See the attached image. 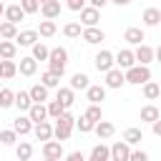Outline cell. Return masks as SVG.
Masks as SVG:
<instances>
[{
    "instance_id": "cell-33",
    "label": "cell",
    "mask_w": 161,
    "mask_h": 161,
    "mask_svg": "<svg viewBox=\"0 0 161 161\" xmlns=\"http://www.w3.org/2000/svg\"><path fill=\"white\" fill-rule=\"evenodd\" d=\"M60 78H63V75H58V73H53V70H45V73L40 75V83L50 91V88H58V86H60Z\"/></svg>"
},
{
    "instance_id": "cell-8",
    "label": "cell",
    "mask_w": 161,
    "mask_h": 161,
    "mask_svg": "<svg viewBox=\"0 0 161 161\" xmlns=\"http://www.w3.org/2000/svg\"><path fill=\"white\" fill-rule=\"evenodd\" d=\"M80 38L88 43V45H98L101 40H106V33L98 28V25H91V28H83V33H80Z\"/></svg>"
},
{
    "instance_id": "cell-49",
    "label": "cell",
    "mask_w": 161,
    "mask_h": 161,
    "mask_svg": "<svg viewBox=\"0 0 161 161\" xmlns=\"http://www.w3.org/2000/svg\"><path fill=\"white\" fill-rule=\"evenodd\" d=\"M88 3H91V8H98V10H103L108 5V0H88Z\"/></svg>"
},
{
    "instance_id": "cell-11",
    "label": "cell",
    "mask_w": 161,
    "mask_h": 161,
    "mask_svg": "<svg viewBox=\"0 0 161 161\" xmlns=\"http://www.w3.org/2000/svg\"><path fill=\"white\" fill-rule=\"evenodd\" d=\"M133 58H136V63H138V65H148V63L153 60V48H151V45H146V43H141V45H136Z\"/></svg>"
},
{
    "instance_id": "cell-5",
    "label": "cell",
    "mask_w": 161,
    "mask_h": 161,
    "mask_svg": "<svg viewBox=\"0 0 161 161\" xmlns=\"http://www.w3.org/2000/svg\"><path fill=\"white\" fill-rule=\"evenodd\" d=\"M103 75H106V83H103L106 88H113V91H116V88L126 86V75H123V70H121V68H116V65H113L108 73H103Z\"/></svg>"
},
{
    "instance_id": "cell-3",
    "label": "cell",
    "mask_w": 161,
    "mask_h": 161,
    "mask_svg": "<svg viewBox=\"0 0 161 161\" xmlns=\"http://www.w3.org/2000/svg\"><path fill=\"white\" fill-rule=\"evenodd\" d=\"M123 75H126V83H131V86H143L146 80H151V68L148 65H131V68H126L123 70Z\"/></svg>"
},
{
    "instance_id": "cell-29",
    "label": "cell",
    "mask_w": 161,
    "mask_h": 161,
    "mask_svg": "<svg viewBox=\"0 0 161 161\" xmlns=\"http://www.w3.org/2000/svg\"><path fill=\"white\" fill-rule=\"evenodd\" d=\"M28 93H30L33 103H45V101H48V88H45L43 83H35V86H33Z\"/></svg>"
},
{
    "instance_id": "cell-21",
    "label": "cell",
    "mask_w": 161,
    "mask_h": 161,
    "mask_svg": "<svg viewBox=\"0 0 161 161\" xmlns=\"http://www.w3.org/2000/svg\"><path fill=\"white\" fill-rule=\"evenodd\" d=\"M33 136H35L38 141H50V138H53V126H50L48 121H40V123L33 126Z\"/></svg>"
},
{
    "instance_id": "cell-53",
    "label": "cell",
    "mask_w": 161,
    "mask_h": 161,
    "mask_svg": "<svg viewBox=\"0 0 161 161\" xmlns=\"http://www.w3.org/2000/svg\"><path fill=\"white\" fill-rule=\"evenodd\" d=\"M0 78H3V63H0Z\"/></svg>"
},
{
    "instance_id": "cell-41",
    "label": "cell",
    "mask_w": 161,
    "mask_h": 161,
    "mask_svg": "<svg viewBox=\"0 0 161 161\" xmlns=\"http://www.w3.org/2000/svg\"><path fill=\"white\" fill-rule=\"evenodd\" d=\"M0 63H3V78H5V80H10V78L18 75V65H15L13 60H0Z\"/></svg>"
},
{
    "instance_id": "cell-4",
    "label": "cell",
    "mask_w": 161,
    "mask_h": 161,
    "mask_svg": "<svg viewBox=\"0 0 161 161\" xmlns=\"http://www.w3.org/2000/svg\"><path fill=\"white\" fill-rule=\"evenodd\" d=\"M93 65H96V70L98 73H108L113 65H116V58H113V53L111 50H98L96 55H93Z\"/></svg>"
},
{
    "instance_id": "cell-42",
    "label": "cell",
    "mask_w": 161,
    "mask_h": 161,
    "mask_svg": "<svg viewBox=\"0 0 161 161\" xmlns=\"http://www.w3.org/2000/svg\"><path fill=\"white\" fill-rule=\"evenodd\" d=\"M45 108H48V118H58L63 111H68V108H63V103H60V101H48V106H45Z\"/></svg>"
},
{
    "instance_id": "cell-40",
    "label": "cell",
    "mask_w": 161,
    "mask_h": 161,
    "mask_svg": "<svg viewBox=\"0 0 161 161\" xmlns=\"http://www.w3.org/2000/svg\"><path fill=\"white\" fill-rule=\"evenodd\" d=\"M48 55H50V48L48 45H43V43H35L33 45V58L35 60H48Z\"/></svg>"
},
{
    "instance_id": "cell-31",
    "label": "cell",
    "mask_w": 161,
    "mask_h": 161,
    "mask_svg": "<svg viewBox=\"0 0 161 161\" xmlns=\"http://www.w3.org/2000/svg\"><path fill=\"white\" fill-rule=\"evenodd\" d=\"M156 118H161V111H158L153 103H148V106L141 108V121H143V123H153Z\"/></svg>"
},
{
    "instance_id": "cell-56",
    "label": "cell",
    "mask_w": 161,
    "mask_h": 161,
    "mask_svg": "<svg viewBox=\"0 0 161 161\" xmlns=\"http://www.w3.org/2000/svg\"><path fill=\"white\" fill-rule=\"evenodd\" d=\"M108 161H116V158H108Z\"/></svg>"
},
{
    "instance_id": "cell-17",
    "label": "cell",
    "mask_w": 161,
    "mask_h": 161,
    "mask_svg": "<svg viewBox=\"0 0 161 161\" xmlns=\"http://www.w3.org/2000/svg\"><path fill=\"white\" fill-rule=\"evenodd\" d=\"M18 70H20V75H35L38 73V60L33 58V55H25V58H20V65H18Z\"/></svg>"
},
{
    "instance_id": "cell-6",
    "label": "cell",
    "mask_w": 161,
    "mask_h": 161,
    "mask_svg": "<svg viewBox=\"0 0 161 161\" xmlns=\"http://www.w3.org/2000/svg\"><path fill=\"white\" fill-rule=\"evenodd\" d=\"M43 158H55L60 161L63 158V143L60 141H43Z\"/></svg>"
},
{
    "instance_id": "cell-43",
    "label": "cell",
    "mask_w": 161,
    "mask_h": 161,
    "mask_svg": "<svg viewBox=\"0 0 161 161\" xmlns=\"http://www.w3.org/2000/svg\"><path fill=\"white\" fill-rule=\"evenodd\" d=\"M93 126H96V123H93V121H88L86 116L75 118V128H78L80 133H91V131H93Z\"/></svg>"
},
{
    "instance_id": "cell-52",
    "label": "cell",
    "mask_w": 161,
    "mask_h": 161,
    "mask_svg": "<svg viewBox=\"0 0 161 161\" xmlns=\"http://www.w3.org/2000/svg\"><path fill=\"white\" fill-rule=\"evenodd\" d=\"M3 15H5V5H3V0H0V20H3Z\"/></svg>"
},
{
    "instance_id": "cell-1",
    "label": "cell",
    "mask_w": 161,
    "mask_h": 161,
    "mask_svg": "<svg viewBox=\"0 0 161 161\" xmlns=\"http://www.w3.org/2000/svg\"><path fill=\"white\" fill-rule=\"evenodd\" d=\"M73 128H75V118H73L68 111H63V113L55 118V126H53V138L63 143V141H68V138H70Z\"/></svg>"
},
{
    "instance_id": "cell-36",
    "label": "cell",
    "mask_w": 161,
    "mask_h": 161,
    "mask_svg": "<svg viewBox=\"0 0 161 161\" xmlns=\"http://www.w3.org/2000/svg\"><path fill=\"white\" fill-rule=\"evenodd\" d=\"M88 121H93V123H98L101 118H103V111H101V103H91L88 108H86V113H83Z\"/></svg>"
},
{
    "instance_id": "cell-32",
    "label": "cell",
    "mask_w": 161,
    "mask_h": 161,
    "mask_svg": "<svg viewBox=\"0 0 161 161\" xmlns=\"http://www.w3.org/2000/svg\"><path fill=\"white\" fill-rule=\"evenodd\" d=\"M15 35H18V25L3 20V23H0V38H3V40H15Z\"/></svg>"
},
{
    "instance_id": "cell-23",
    "label": "cell",
    "mask_w": 161,
    "mask_h": 161,
    "mask_svg": "<svg viewBox=\"0 0 161 161\" xmlns=\"http://www.w3.org/2000/svg\"><path fill=\"white\" fill-rule=\"evenodd\" d=\"M18 45L15 40H0V60H15Z\"/></svg>"
},
{
    "instance_id": "cell-28",
    "label": "cell",
    "mask_w": 161,
    "mask_h": 161,
    "mask_svg": "<svg viewBox=\"0 0 161 161\" xmlns=\"http://www.w3.org/2000/svg\"><path fill=\"white\" fill-rule=\"evenodd\" d=\"M55 33H58L55 20H40V25H38V35L40 38H53Z\"/></svg>"
},
{
    "instance_id": "cell-47",
    "label": "cell",
    "mask_w": 161,
    "mask_h": 161,
    "mask_svg": "<svg viewBox=\"0 0 161 161\" xmlns=\"http://www.w3.org/2000/svg\"><path fill=\"white\" fill-rule=\"evenodd\" d=\"M60 161H86V156H83V151H73V153H68V156L60 158Z\"/></svg>"
},
{
    "instance_id": "cell-16",
    "label": "cell",
    "mask_w": 161,
    "mask_h": 161,
    "mask_svg": "<svg viewBox=\"0 0 161 161\" xmlns=\"http://www.w3.org/2000/svg\"><path fill=\"white\" fill-rule=\"evenodd\" d=\"M3 18H5L8 23H15V25H18L20 20H25V10L20 8V3H15V5H8V8H5V15H3Z\"/></svg>"
},
{
    "instance_id": "cell-22",
    "label": "cell",
    "mask_w": 161,
    "mask_h": 161,
    "mask_svg": "<svg viewBox=\"0 0 161 161\" xmlns=\"http://www.w3.org/2000/svg\"><path fill=\"white\" fill-rule=\"evenodd\" d=\"M141 20H143L146 28H156V25L161 23V10H158V8H146L143 15H141Z\"/></svg>"
},
{
    "instance_id": "cell-25",
    "label": "cell",
    "mask_w": 161,
    "mask_h": 161,
    "mask_svg": "<svg viewBox=\"0 0 161 161\" xmlns=\"http://www.w3.org/2000/svg\"><path fill=\"white\" fill-rule=\"evenodd\" d=\"M93 131H96V136H98V138H111V136L116 133V126H113L111 121H103V118H101V121L93 126Z\"/></svg>"
},
{
    "instance_id": "cell-34",
    "label": "cell",
    "mask_w": 161,
    "mask_h": 161,
    "mask_svg": "<svg viewBox=\"0 0 161 161\" xmlns=\"http://www.w3.org/2000/svg\"><path fill=\"white\" fill-rule=\"evenodd\" d=\"M88 86H91V78L86 73H73V78H70V88L73 91H86Z\"/></svg>"
},
{
    "instance_id": "cell-44",
    "label": "cell",
    "mask_w": 161,
    "mask_h": 161,
    "mask_svg": "<svg viewBox=\"0 0 161 161\" xmlns=\"http://www.w3.org/2000/svg\"><path fill=\"white\" fill-rule=\"evenodd\" d=\"M20 8L25 10V15L40 13V3H38V0H20Z\"/></svg>"
},
{
    "instance_id": "cell-55",
    "label": "cell",
    "mask_w": 161,
    "mask_h": 161,
    "mask_svg": "<svg viewBox=\"0 0 161 161\" xmlns=\"http://www.w3.org/2000/svg\"><path fill=\"white\" fill-rule=\"evenodd\" d=\"M38 3H40V5H43V3H45V0H38Z\"/></svg>"
},
{
    "instance_id": "cell-35",
    "label": "cell",
    "mask_w": 161,
    "mask_h": 161,
    "mask_svg": "<svg viewBox=\"0 0 161 161\" xmlns=\"http://www.w3.org/2000/svg\"><path fill=\"white\" fill-rule=\"evenodd\" d=\"M158 96H161L158 83H156V80H146V83H143V98H146V101H156Z\"/></svg>"
},
{
    "instance_id": "cell-20",
    "label": "cell",
    "mask_w": 161,
    "mask_h": 161,
    "mask_svg": "<svg viewBox=\"0 0 161 161\" xmlns=\"http://www.w3.org/2000/svg\"><path fill=\"white\" fill-rule=\"evenodd\" d=\"M28 118H30L33 123L48 121V108H45V103H33V106L28 108Z\"/></svg>"
},
{
    "instance_id": "cell-10",
    "label": "cell",
    "mask_w": 161,
    "mask_h": 161,
    "mask_svg": "<svg viewBox=\"0 0 161 161\" xmlns=\"http://www.w3.org/2000/svg\"><path fill=\"white\" fill-rule=\"evenodd\" d=\"M113 58H116V68H121V70L136 65V58H133V50H131V48H121Z\"/></svg>"
},
{
    "instance_id": "cell-19",
    "label": "cell",
    "mask_w": 161,
    "mask_h": 161,
    "mask_svg": "<svg viewBox=\"0 0 161 161\" xmlns=\"http://www.w3.org/2000/svg\"><path fill=\"white\" fill-rule=\"evenodd\" d=\"M55 101H60L63 103V108H70L73 103H75V91L68 86V88H63V86H58V93H55Z\"/></svg>"
},
{
    "instance_id": "cell-18",
    "label": "cell",
    "mask_w": 161,
    "mask_h": 161,
    "mask_svg": "<svg viewBox=\"0 0 161 161\" xmlns=\"http://www.w3.org/2000/svg\"><path fill=\"white\" fill-rule=\"evenodd\" d=\"M106 86H101V83H96V86H88L86 88V98L91 101V103H101V101H106Z\"/></svg>"
},
{
    "instance_id": "cell-14",
    "label": "cell",
    "mask_w": 161,
    "mask_h": 161,
    "mask_svg": "<svg viewBox=\"0 0 161 161\" xmlns=\"http://www.w3.org/2000/svg\"><path fill=\"white\" fill-rule=\"evenodd\" d=\"M33 121L28 118V116H18L15 121H13V131L18 133V136H28V133H33Z\"/></svg>"
},
{
    "instance_id": "cell-54",
    "label": "cell",
    "mask_w": 161,
    "mask_h": 161,
    "mask_svg": "<svg viewBox=\"0 0 161 161\" xmlns=\"http://www.w3.org/2000/svg\"><path fill=\"white\" fill-rule=\"evenodd\" d=\"M43 161H55V158H43Z\"/></svg>"
},
{
    "instance_id": "cell-15",
    "label": "cell",
    "mask_w": 161,
    "mask_h": 161,
    "mask_svg": "<svg viewBox=\"0 0 161 161\" xmlns=\"http://www.w3.org/2000/svg\"><path fill=\"white\" fill-rule=\"evenodd\" d=\"M128 153H131V146L123 138L111 146V158H116V161H128Z\"/></svg>"
},
{
    "instance_id": "cell-30",
    "label": "cell",
    "mask_w": 161,
    "mask_h": 161,
    "mask_svg": "<svg viewBox=\"0 0 161 161\" xmlns=\"http://www.w3.org/2000/svg\"><path fill=\"white\" fill-rule=\"evenodd\" d=\"M30 106H33V98H30V93H28V91H18V93H15V108L28 113V108H30Z\"/></svg>"
},
{
    "instance_id": "cell-57",
    "label": "cell",
    "mask_w": 161,
    "mask_h": 161,
    "mask_svg": "<svg viewBox=\"0 0 161 161\" xmlns=\"http://www.w3.org/2000/svg\"><path fill=\"white\" fill-rule=\"evenodd\" d=\"M158 88H161V80H158Z\"/></svg>"
},
{
    "instance_id": "cell-37",
    "label": "cell",
    "mask_w": 161,
    "mask_h": 161,
    "mask_svg": "<svg viewBox=\"0 0 161 161\" xmlns=\"http://www.w3.org/2000/svg\"><path fill=\"white\" fill-rule=\"evenodd\" d=\"M10 106H15V91L0 88V108H10Z\"/></svg>"
},
{
    "instance_id": "cell-24",
    "label": "cell",
    "mask_w": 161,
    "mask_h": 161,
    "mask_svg": "<svg viewBox=\"0 0 161 161\" xmlns=\"http://www.w3.org/2000/svg\"><path fill=\"white\" fill-rule=\"evenodd\" d=\"M108 158H111V146H106V143H96L93 151H91V156H88L86 161H108Z\"/></svg>"
},
{
    "instance_id": "cell-2",
    "label": "cell",
    "mask_w": 161,
    "mask_h": 161,
    "mask_svg": "<svg viewBox=\"0 0 161 161\" xmlns=\"http://www.w3.org/2000/svg\"><path fill=\"white\" fill-rule=\"evenodd\" d=\"M65 65H68V50H65V48H50V55H48V70L63 75V73H65Z\"/></svg>"
},
{
    "instance_id": "cell-9",
    "label": "cell",
    "mask_w": 161,
    "mask_h": 161,
    "mask_svg": "<svg viewBox=\"0 0 161 161\" xmlns=\"http://www.w3.org/2000/svg\"><path fill=\"white\" fill-rule=\"evenodd\" d=\"M38 40H40L38 30H18L15 35V45H23V48H33Z\"/></svg>"
},
{
    "instance_id": "cell-38",
    "label": "cell",
    "mask_w": 161,
    "mask_h": 161,
    "mask_svg": "<svg viewBox=\"0 0 161 161\" xmlns=\"http://www.w3.org/2000/svg\"><path fill=\"white\" fill-rule=\"evenodd\" d=\"M80 33H83V25L80 23H65L63 25V35L65 38H80Z\"/></svg>"
},
{
    "instance_id": "cell-51",
    "label": "cell",
    "mask_w": 161,
    "mask_h": 161,
    "mask_svg": "<svg viewBox=\"0 0 161 161\" xmlns=\"http://www.w3.org/2000/svg\"><path fill=\"white\" fill-rule=\"evenodd\" d=\"M153 60H158V63H161V45H158V48H153Z\"/></svg>"
},
{
    "instance_id": "cell-12",
    "label": "cell",
    "mask_w": 161,
    "mask_h": 161,
    "mask_svg": "<svg viewBox=\"0 0 161 161\" xmlns=\"http://www.w3.org/2000/svg\"><path fill=\"white\" fill-rule=\"evenodd\" d=\"M40 15H43L45 20H55V18L60 15V0H45V3L40 5Z\"/></svg>"
},
{
    "instance_id": "cell-26",
    "label": "cell",
    "mask_w": 161,
    "mask_h": 161,
    "mask_svg": "<svg viewBox=\"0 0 161 161\" xmlns=\"http://www.w3.org/2000/svg\"><path fill=\"white\" fill-rule=\"evenodd\" d=\"M123 141H126L128 146H138V143L143 141V131H141V128H136V126H131V128H126V131H123Z\"/></svg>"
},
{
    "instance_id": "cell-13",
    "label": "cell",
    "mask_w": 161,
    "mask_h": 161,
    "mask_svg": "<svg viewBox=\"0 0 161 161\" xmlns=\"http://www.w3.org/2000/svg\"><path fill=\"white\" fill-rule=\"evenodd\" d=\"M123 40L128 43V45H141L143 40H146V33H143V28H126V33H123Z\"/></svg>"
},
{
    "instance_id": "cell-50",
    "label": "cell",
    "mask_w": 161,
    "mask_h": 161,
    "mask_svg": "<svg viewBox=\"0 0 161 161\" xmlns=\"http://www.w3.org/2000/svg\"><path fill=\"white\" fill-rule=\"evenodd\" d=\"M108 3H113V5H118V8H126V5H131V0H108Z\"/></svg>"
},
{
    "instance_id": "cell-46",
    "label": "cell",
    "mask_w": 161,
    "mask_h": 161,
    "mask_svg": "<svg viewBox=\"0 0 161 161\" xmlns=\"http://www.w3.org/2000/svg\"><path fill=\"white\" fill-rule=\"evenodd\" d=\"M86 3H88V0H68L65 5H68V10H73V13H80V10L86 8Z\"/></svg>"
},
{
    "instance_id": "cell-7",
    "label": "cell",
    "mask_w": 161,
    "mask_h": 161,
    "mask_svg": "<svg viewBox=\"0 0 161 161\" xmlns=\"http://www.w3.org/2000/svg\"><path fill=\"white\" fill-rule=\"evenodd\" d=\"M98 20H101V10H98V8H91V5H86V8L80 10V25H83V28L98 25Z\"/></svg>"
},
{
    "instance_id": "cell-27",
    "label": "cell",
    "mask_w": 161,
    "mask_h": 161,
    "mask_svg": "<svg viewBox=\"0 0 161 161\" xmlns=\"http://www.w3.org/2000/svg\"><path fill=\"white\" fill-rule=\"evenodd\" d=\"M15 156H18V161H30V156H33V143H30V141H18V143H15Z\"/></svg>"
},
{
    "instance_id": "cell-39",
    "label": "cell",
    "mask_w": 161,
    "mask_h": 161,
    "mask_svg": "<svg viewBox=\"0 0 161 161\" xmlns=\"http://www.w3.org/2000/svg\"><path fill=\"white\" fill-rule=\"evenodd\" d=\"M0 143H3V146H15V143H18V133H15L13 128H3V131H0Z\"/></svg>"
},
{
    "instance_id": "cell-45",
    "label": "cell",
    "mask_w": 161,
    "mask_h": 161,
    "mask_svg": "<svg viewBox=\"0 0 161 161\" xmlns=\"http://www.w3.org/2000/svg\"><path fill=\"white\" fill-rule=\"evenodd\" d=\"M128 161H148V153H146V151H141V148H131Z\"/></svg>"
},
{
    "instance_id": "cell-48",
    "label": "cell",
    "mask_w": 161,
    "mask_h": 161,
    "mask_svg": "<svg viewBox=\"0 0 161 161\" xmlns=\"http://www.w3.org/2000/svg\"><path fill=\"white\" fill-rule=\"evenodd\" d=\"M151 131H153V136H161V118H156L151 123Z\"/></svg>"
}]
</instances>
